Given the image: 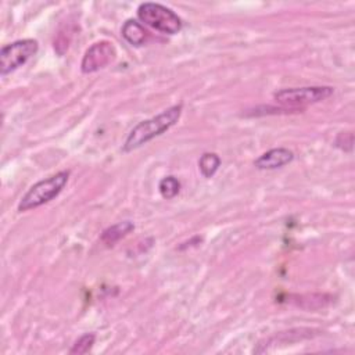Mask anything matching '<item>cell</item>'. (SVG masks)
Masks as SVG:
<instances>
[{
  "instance_id": "cell-3",
  "label": "cell",
  "mask_w": 355,
  "mask_h": 355,
  "mask_svg": "<svg viewBox=\"0 0 355 355\" xmlns=\"http://www.w3.org/2000/svg\"><path fill=\"white\" fill-rule=\"evenodd\" d=\"M138 19L148 27L167 35H175L182 30L181 17L170 8L146 2L138 8Z\"/></svg>"
},
{
  "instance_id": "cell-8",
  "label": "cell",
  "mask_w": 355,
  "mask_h": 355,
  "mask_svg": "<svg viewBox=\"0 0 355 355\" xmlns=\"http://www.w3.org/2000/svg\"><path fill=\"white\" fill-rule=\"evenodd\" d=\"M132 230H135L134 222H131V221L118 222V223L111 225V226H108L107 229L103 230V233L100 236V241L105 246H114L115 243H118L121 239H124L125 236H128Z\"/></svg>"
},
{
  "instance_id": "cell-4",
  "label": "cell",
  "mask_w": 355,
  "mask_h": 355,
  "mask_svg": "<svg viewBox=\"0 0 355 355\" xmlns=\"http://www.w3.org/2000/svg\"><path fill=\"white\" fill-rule=\"evenodd\" d=\"M333 93L334 89L332 86H304L279 90L274 97L283 107L304 111L307 105L323 101Z\"/></svg>"
},
{
  "instance_id": "cell-1",
  "label": "cell",
  "mask_w": 355,
  "mask_h": 355,
  "mask_svg": "<svg viewBox=\"0 0 355 355\" xmlns=\"http://www.w3.org/2000/svg\"><path fill=\"white\" fill-rule=\"evenodd\" d=\"M182 111H183V105L176 104V105H172V107L164 110L163 112L149 118V120L139 123L130 132L128 138L125 139V142L123 145V152L131 153V152L142 148L143 145L149 143L154 138L163 135L168 130H171L179 121Z\"/></svg>"
},
{
  "instance_id": "cell-9",
  "label": "cell",
  "mask_w": 355,
  "mask_h": 355,
  "mask_svg": "<svg viewBox=\"0 0 355 355\" xmlns=\"http://www.w3.org/2000/svg\"><path fill=\"white\" fill-rule=\"evenodd\" d=\"M121 34L132 46H143L149 39V32L136 20H127L121 28Z\"/></svg>"
},
{
  "instance_id": "cell-5",
  "label": "cell",
  "mask_w": 355,
  "mask_h": 355,
  "mask_svg": "<svg viewBox=\"0 0 355 355\" xmlns=\"http://www.w3.org/2000/svg\"><path fill=\"white\" fill-rule=\"evenodd\" d=\"M39 50V43L35 39H21L5 45L0 50V74L6 77L13 71L27 64Z\"/></svg>"
},
{
  "instance_id": "cell-11",
  "label": "cell",
  "mask_w": 355,
  "mask_h": 355,
  "mask_svg": "<svg viewBox=\"0 0 355 355\" xmlns=\"http://www.w3.org/2000/svg\"><path fill=\"white\" fill-rule=\"evenodd\" d=\"M159 190H160V194L170 200V199H174L178 196V193L181 192V182L175 178V176H165L160 181L159 183Z\"/></svg>"
},
{
  "instance_id": "cell-10",
  "label": "cell",
  "mask_w": 355,
  "mask_h": 355,
  "mask_svg": "<svg viewBox=\"0 0 355 355\" xmlns=\"http://www.w3.org/2000/svg\"><path fill=\"white\" fill-rule=\"evenodd\" d=\"M221 167V159L215 153H204L199 160V170L204 178H212Z\"/></svg>"
},
{
  "instance_id": "cell-14",
  "label": "cell",
  "mask_w": 355,
  "mask_h": 355,
  "mask_svg": "<svg viewBox=\"0 0 355 355\" xmlns=\"http://www.w3.org/2000/svg\"><path fill=\"white\" fill-rule=\"evenodd\" d=\"M354 136L351 132H340L334 141V146L343 152H352Z\"/></svg>"
},
{
  "instance_id": "cell-12",
  "label": "cell",
  "mask_w": 355,
  "mask_h": 355,
  "mask_svg": "<svg viewBox=\"0 0 355 355\" xmlns=\"http://www.w3.org/2000/svg\"><path fill=\"white\" fill-rule=\"evenodd\" d=\"M94 341H96V334L94 333H85L83 336H81L74 343V345L70 349V354H72V355L86 354V352H89L92 349Z\"/></svg>"
},
{
  "instance_id": "cell-13",
  "label": "cell",
  "mask_w": 355,
  "mask_h": 355,
  "mask_svg": "<svg viewBox=\"0 0 355 355\" xmlns=\"http://www.w3.org/2000/svg\"><path fill=\"white\" fill-rule=\"evenodd\" d=\"M71 39H72V31L71 30H64V31H60L56 38H54V42H53V48H54V52L59 54V56H64V53L68 50L70 48V43H71Z\"/></svg>"
},
{
  "instance_id": "cell-6",
  "label": "cell",
  "mask_w": 355,
  "mask_h": 355,
  "mask_svg": "<svg viewBox=\"0 0 355 355\" xmlns=\"http://www.w3.org/2000/svg\"><path fill=\"white\" fill-rule=\"evenodd\" d=\"M115 57V46L110 41H99L85 52L81 61V71L83 74L97 72L110 65Z\"/></svg>"
},
{
  "instance_id": "cell-7",
  "label": "cell",
  "mask_w": 355,
  "mask_h": 355,
  "mask_svg": "<svg viewBox=\"0 0 355 355\" xmlns=\"http://www.w3.org/2000/svg\"><path fill=\"white\" fill-rule=\"evenodd\" d=\"M294 160V153L286 148H276L261 154L256 161L254 167L258 170H278Z\"/></svg>"
},
{
  "instance_id": "cell-2",
  "label": "cell",
  "mask_w": 355,
  "mask_h": 355,
  "mask_svg": "<svg viewBox=\"0 0 355 355\" xmlns=\"http://www.w3.org/2000/svg\"><path fill=\"white\" fill-rule=\"evenodd\" d=\"M70 179V171H60L46 179L37 182L31 189L23 196L19 203V211L26 212L30 210H35L53 199H56Z\"/></svg>"
}]
</instances>
